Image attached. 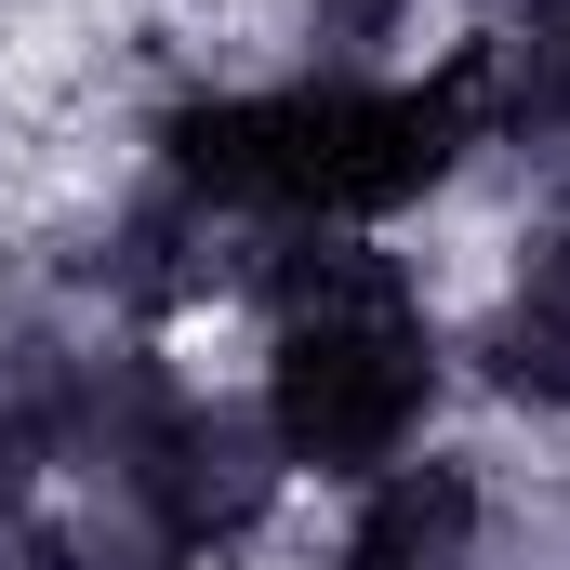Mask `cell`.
Returning <instances> with one entry per match:
<instances>
[{
    "instance_id": "6da1fadb",
    "label": "cell",
    "mask_w": 570,
    "mask_h": 570,
    "mask_svg": "<svg viewBox=\"0 0 570 570\" xmlns=\"http://www.w3.org/2000/svg\"><path fill=\"white\" fill-rule=\"evenodd\" d=\"M146 173L199 199L239 239L345 226L385 239L399 213L478 173V94L464 67H292V80H173L146 107Z\"/></svg>"
},
{
    "instance_id": "7a4b0ae2",
    "label": "cell",
    "mask_w": 570,
    "mask_h": 570,
    "mask_svg": "<svg viewBox=\"0 0 570 570\" xmlns=\"http://www.w3.org/2000/svg\"><path fill=\"white\" fill-rule=\"evenodd\" d=\"M80 478L107 491V518L134 531L159 570L186 558H239L279 504V451H266V412L199 385L186 358L159 345H94V399H80Z\"/></svg>"
},
{
    "instance_id": "3957f363",
    "label": "cell",
    "mask_w": 570,
    "mask_h": 570,
    "mask_svg": "<svg viewBox=\"0 0 570 570\" xmlns=\"http://www.w3.org/2000/svg\"><path fill=\"white\" fill-rule=\"evenodd\" d=\"M451 318L412 292H358V305H292L266 318V358H253V412H266V451L292 478H385L399 451H425L438 399H451Z\"/></svg>"
},
{
    "instance_id": "277c9868",
    "label": "cell",
    "mask_w": 570,
    "mask_h": 570,
    "mask_svg": "<svg viewBox=\"0 0 570 570\" xmlns=\"http://www.w3.org/2000/svg\"><path fill=\"white\" fill-rule=\"evenodd\" d=\"M451 372L491 385V399L531 412V425H570V186H531L491 305L451 332Z\"/></svg>"
},
{
    "instance_id": "5b68a950",
    "label": "cell",
    "mask_w": 570,
    "mask_h": 570,
    "mask_svg": "<svg viewBox=\"0 0 570 570\" xmlns=\"http://www.w3.org/2000/svg\"><path fill=\"white\" fill-rule=\"evenodd\" d=\"M491 531H504V491L478 451H399L385 478H358L332 570H491Z\"/></svg>"
},
{
    "instance_id": "8992f818",
    "label": "cell",
    "mask_w": 570,
    "mask_h": 570,
    "mask_svg": "<svg viewBox=\"0 0 570 570\" xmlns=\"http://www.w3.org/2000/svg\"><path fill=\"white\" fill-rule=\"evenodd\" d=\"M451 67L478 94V159H518L531 186H570V0H504Z\"/></svg>"
},
{
    "instance_id": "52a82bcc",
    "label": "cell",
    "mask_w": 570,
    "mask_h": 570,
    "mask_svg": "<svg viewBox=\"0 0 570 570\" xmlns=\"http://www.w3.org/2000/svg\"><path fill=\"white\" fill-rule=\"evenodd\" d=\"M425 27V0H305V67H385Z\"/></svg>"
},
{
    "instance_id": "ba28073f",
    "label": "cell",
    "mask_w": 570,
    "mask_h": 570,
    "mask_svg": "<svg viewBox=\"0 0 570 570\" xmlns=\"http://www.w3.org/2000/svg\"><path fill=\"white\" fill-rule=\"evenodd\" d=\"M186 570H253V558H186Z\"/></svg>"
}]
</instances>
